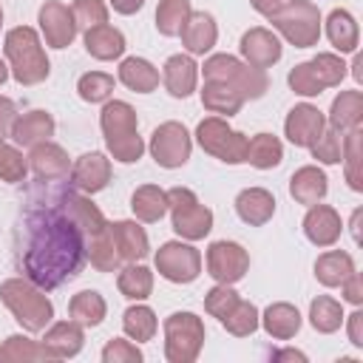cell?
Listing matches in <instances>:
<instances>
[{"label": "cell", "instance_id": "cell-15", "mask_svg": "<svg viewBox=\"0 0 363 363\" xmlns=\"http://www.w3.org/2000/svg\"><path fill=\"white\" fill-rule=\"evenodd\" d=\"M108 159L102 153H85L79 156V162L74 164V184L88 190V193H96L108 184Z\"/></svg>", "mask_w": 363, "mask_h": 363}, {"label": "cell", "instance_id": "cell-20", "mask_svg": "<svg viewBox=\"0 0 363 363\" xmlns=\"http://www.w3.org/2000/svg\"><path fill=\"white\" fill-rule=\"evenodd\" d=\"M179 34L184 37V43L193 54H204L216 43V26H213L210 14H190V20H184Z\"/></svg>", "mask_w": 363, "mask_h": 363}, {"label": "cell", "instance_id": "cell-52", "mask_svg": "<svg viewBox=\"0 0 363 363\" xmlns=\"http://www.w3.org/2000/svg\"><path fill=\"white\" fill-rule=\"evenodd\" d=\"M0 17H3V14H0Z\"/></svg>", "mask_w": 363, "mask_h": 363}, {"label": "cell", "instance_id": "cell-28", "mask_svg": "<svg viewBox=\"0 0 363 363\" xmlns=\"http://www.w3.org/2000/svg\"><path fill=\"white\" fill-rule=\"evenodd\" d=\"M329 40L340 51H352L357 45V26H354V20H352L349 11L335 9L329 14Z\"/></svg>", "mask_w": 363, "mask_h": 363}, {"label": "cell", "instance_id": "cell-40", "mask_svg": "<svg viewBox=\"0 0 363 363\" xmlns=\"http://www.w3.org/2000/svg\"><path fill=\"white\" fill-rule=\"evenodd\" d=\"M289 85L298 91V94H306V96H315V94H320V79H318V74H315V68H312V62H303V65H298L292 74H289Z\"/></svg>", "mask_w": 363, "mask_h": 363}, {"label": "cell", "instance_id": "cell-2", "mask_svg": "<svg viewBox=\"0 0 363 363\" xmlns=\"http://www.w3.org/2000/svg\"><path fill=\"white\" fill-rule=\"evenodd\" d=\"M102 128L108 136V147L119 162H136L142 156V142L136 136V113L125 102L105 105Z\"/></svg>", "mask_w": 363, "mask_h": 363}, {"label": "cell", "instance_id": "cell-13", "mask_svg": "<svg viewBox=\"0 0 363 363\" xmlns=\"http://www.w3.org/2000/svg\"><path fill=\"white\" fill-rule=\"evenodd\" d=\"M40 23H43L45 40L54 48H65L74 40V28H77L74 26V14L60 3H45L43 11H40Z\"/></svg>", "mask_w": 363, "mask_h": 363}, {"label": "cell", "instance_id": "cell-17", "mask_svg": "<svg viewBox=\"0 0 363 363\" xmlns=\"http://www.w3.org/2000/svg\"><path fill=\"white\" fill-rule=\"evenodd\" d=\"M303 230H306L309 241L326 247V244H332L340 235V218H337V213L332 207H315L303 218Z\"/></svg>", "mask_w": 363, "mask_h": 363}, {"label": "cell", "instance_id": "cell-4", "mask_svg": "<svg viewBox=\"0 0 363 363\" xmlns=\"http://www.w3.org/2000/svg\"><path fill=\"white\" fill-rule=\"evenodd\" d=\"M204 77L216 79V82H230L235 85V91H241V96H261L267 91V77L261 68H247L233 57H213L204 65Z\"/></svg>", "mask_w": 363, "mask_h": 363}, {"label": "cell", "instance_id": "cell-36", "mask_svg": "<svg viewBox=\"0 0 363 363\" xmlns=\"http://www.w3.org/2000/svg\"><path fill=\"white\" fill-rule=\"evenodd\" d=\"M111 91H113V79H111L108 74L94 71V74H85V77L79 79V96H82L85 102H102Z\"/></svg>", "mask_w": 363, "mask_h": 363}, {"label": "cell", "instance_id": "cell-6", "mask_svg": "<svg viewBox=\"0 0 363 363\" xmlns=\"http://www.w3.org/2000/svg\"><path fill=\"white\" fill-rule=\"evenodd\" d=\"M318 20H320L318 9L312 3H306V0H295L284 11L278 9L272 14V23L301 48H306V45H312L318 40Z\"/></svg>", "mask_w": 363, "mask_h": 363}, {"label": "cell", "instance_id": "cell-16", "mask_svg": "<svg viewBox=\"0 0 363 363\" xmlns=\"http://www.w3.org/2000/svg\"><path fill=\"white\" fill-rule=\"evenodd\" d=\"M235 210L238 216L247 221V224H264L272 213H275V199L261 190V187H252V190H244L238 199H235Z\"/></svg>", "mask_w": 363, "mask_h": 363}, {"label": "cell", "instance_id": "cell-44", "mask_svg": "<svg viewBox=\"0 0 363 363\" xmlns=\"http://www.w3.org/2000/svg\"><path fill=\"white\" fill-rule=\"evenodd\" d=\"M357 142H360V133L352 130V133H349V142H346V150H349V184H352L354 190L363 187V184H360V176H357Z\"/></svg>", "mask_w": 363, "mask_h": 363}, {"label": "cell", "instance_id": "cell-10", "mask_svg": "<svg viewBox=\"0 0 363 363\" xmlns=\"http://www.w3.org/2000/svg\"><path fill=\"white\" fill-rule=\"evenodd\" d=\"M156 264L162 269L164 278L170 281H193L199 275V252L193 247H184V244H164L156 255Z\"/></svg>", "mask_w": 363, "mask_h": 363}, {"label": "cell", "instance_id": "cell-21", "mask_svg": "<svg viewBox=\"0 0 363 363\" xmlns=\"http://www.w3.org/2000/svg\"><path fill=\"white\" fill-rule=\"evenodd\" d=\"M111 241L116 244V250L125 258H142V255H147V235L136 224H130V221L111 224Z\"/></svg>", "mask_w": 363, "mask_h": 363}, {"label": "cell", "instance_id": "cell-24", "mask_svg": "<svg viewBox=\"0 0 363 363\" xmlns=\"http://www.w3.org/2000/svg\"><path fill=\"white\" fill-rule=\"evenodd\" d=\"M51 130H54L51 116L43 113V111H31V113H26L20 122H14L11 136H14L20 145H34V142H40V139H48Z\"/></svg>", "mask_w": 363, "mask_h": 363}, {"label": "cell", "instance_id": "cell-7", "mask_svg": "<svg viewBox=\"0 0 363 363\" xmlns=\"http://www.w3.org/2000/svg\"><path fill=\"white\" fill-rule=\"evenodd\" d=\"M199 142H201L204 150L216 153L218 159H224V162H230V164H238V162H244V156H247V139H244L241 133L230 130V128H227L224 122H218V119H204V122L199 125Z\"/></svg>", "mask_w": 363, "mask_h": 363}, {"label": "cell", "instance_id": "cell-51", "mask_svg": "<svg viewBox=\"0 0 363 363\" xmlns=\"http://www.w3.org/2000/svg\"><path fill=\"white\" fill-rule=\"evenodd\" d=\"M3 150H6V145H3V142H0V159H3Z\"/></svg>", "mask_w": 363, "mask_h": 363}, {"label": "cell", "instance_id": "cell-39", "mask_svg": "<svg viewBox=\"0 0 363 363\" xmlns=\"http://www.w3.org/2000/svg\"><path fill=\"white\" fill-rule=\"evenodd\" d=\"M71 14H74V20H77L79 26H85V28L102 26L105 17H108V11H105V6H102L99 0H77Z\"/></svg>", "mask_w": 363, "mask_h": 363}, {"label": "cell", "instance_id": "cell-27", "mask_svg": "<svg viewBox=\"0 0 363 363\" xmlns=\"http://www.w3.org/2000/svg\"><path fill=\"white\" fill-rule=\"evenodd\" d=\"M244 162H250L255 167H275L281 162V142L269 133H258L252 142H247Z\"/></svg>", "mask_w": 363, "mask_h": 363}, {"label": "cell", "instance_id": "cell-14", "mask_svg": "<svg viewBox=\"0 0 363 363\" xmlns=\"http://www.w3.org/2000/svg\"><path fill=\"white\" fill-rule=\"evenodd\" d=\"M241 51H244V57H247L255 68H267V65H272V62L281 57V43H278L269 31L252 28V31H247V34L241 37Z\"/></svg>", "mask_w": 363, "mask_h": 363}, {"label": "cell", "instance_id": "cell-30", "mask_svg": "<svg viewBox=\"0 0 363 363\" xmlns=\"http://www.w3.org/2000/svg\"><path fill=\"white\" fill-rule=\"evenodd\" d=\"M190 17V3L187 0H162L159 11H156V28L167 37L179 34L184 20Z\"/></svg>", "mask_w": 363, "mask_h": 363}, {"label": "cell", "instance_id": "cell-3", "mask_svg": "<svg viewBox=\"0 0 363 363\" xmlns=\"http://www.w3.org/2000/svg\"><path fill=\"white\" fill-rule=\"evenodd\" d=\"M6 54L14 62V79L17 82H40L48 77V60L40 48V40L31 28H14L6 37Z\"/></svg>", "mask_w": 363, "mask_h": 363}, {"label": "cell", "instance_id": "cell-42", "mask_svg": "<svg viewBox=\"0 0 363 363\" xmlns=\"http://www.w3.org/2000/svg\"><path fill=\"white\" fill-rule=\"evenodd\" d=\"M238 315H224V326H230L235 335H247L255 329V306L252 303H235Z\"/></svg>", "mask_w": 363, "mask_h": 363}, {"label": "cell", "instance_id": "cell-35", "mask_svg": "<svg viewBox=\"0 0 363 363\" xmlns=\"http://www.w3.org/2000/svg\"><path fill=\"white\" fill-rule=\"evenodd\" d=\"M156 329V320H153V312L145 309V306H136V309H128L125 312V332L136 340H147Z\"/></svg>", "mask_w": 363, "mask_h": 363}, {"label": "cell", "instance_id": "cell-38", "mask_svg": "<svg viewBox=\"0 0 363 363\" xmlns=\"http://www.w3.org/2000/svg\"><path fill=\"white\" fill-rule=\"evenodd\" d=\"M312 323H315V329H320V332L337 329V326H340V306H337L335 301H329V298H318V301L312 303Z\"/></svg>", "mask_w": 363, "mask_h": 363}, {"label": "cell", "instance_id": "cell-41", "mask_svg": "<svg viewBox=\"0 0 363 363\" xmlns=\"http://www.w3.org/2000/svg\"><path fill=\"white\" fill-rule=\"evenodd\" d=\"M312 68H315L320 85H335V82H340V77H343V62L335 60L332 54H320L318 60H312Z\"/></svg>", "mask_w": 363, "mask_h": 363}, {"label": "cell", "instance_id": "cell-1", "mask_svg": "<svg viewBox=\"0 0 363 363\" xmlns=\"http://www.w3.org/2000/svg\"><path fill=\"white\" fill-rule=\"evenodd\" d=\"M88 258L85 227L74 213V193L34 199L20 224L23 272L43 289L74 278Z\"/></svg>", "mask_w": 363, "mask_h": 363}, {"label": "cell", "instance_id": "cell-11", "mask_svg": "<svg viewBox=\"0 0 363 363\" xmlns=\"http://www.w3.org/2000/svg\"><path fill=\"white\" fill-rule=\"evenodd\" d=\"M207 264H210V275H216L218 281H238L247 269V252L238 244H227L218 241L210 247L207 252Z\"/></svg>", "mask_w": 363, "mask_h": 363}, {"label": "cell", "instance_id": "cell-34", "mask_svg": "<svg viewBox=\"0 0 363 363\" xmlns=\"http://www.w3.org/2000/svg\"><path fill=\"white\" fill-rule=\"evenodd\" d=\"M71 312L82 323H99L102 320V312H105V303L99 301L96 292H79L74 298V303H71Z\"/></svg>", "mask_w": 363, "mask_h": 363}, {"label": "cell", "instance_id": "cell-19", "mask_svg": "<svg viewBox=\"0 0 363 363\" xmlns=\"http://www.w3.org/2000/svg\"><path fill=\"white\" fill-rule=\"evenodd\" d=\"M85 48L94 54V57H99V60H111V57H119L122 51H125V37L116 31V28H111V26H94V28H88V34H85Z\"/></svg>", "mask_w": 363, "mask_h": 363}, {"label": "cell", "instance_id": "cell-25", "mask_svg": "<svg viewBox=\"0 0 363 363\" xmlns=\"http://www.w3.org/2000/svg\"><path fill=\"white\" fill-rule=\"evenodd\" d=\"M315 272H318V278H320L323 284L335 286V284H343V281L354 272V264H352V258H349L346 252L335 250V252H326V255L315 264Z\"/></svg>", "mask_w": 363, "mask_h": 363}, {"label": "cell", "instance_id": "cell-45", "mask_svg": "<svg viewBox=\"0 0 363 363\" xmlns=\"http://www.w3.org/2000/svg\"><path fill=\"white\" fill-rule=\"evenodd\" d=\"M14 122H17V111H14V105H11L9 99L0 96V139H3V136H11Z\"/></svg>", "mask_w": 363, "mask_h": 363}, {"label": "cell", "instance_id": "cell-22", "mask_svg": "<svg viewBox=\"0 0 363 363\" xmlns=\"http://www.w3.org/2000/svg\"><path fill=\"white\" fill-rule=\"evenodd\" d=\"M292 196L303 204H315L318 199L326 196V176L318 167H303L292 176Z\"/></svg>", "mask_w": 363, "mask_h": 363}, {"label": "cell", "instance_id": "cell-48", "mask_svg": "<svg viewBox=\"0 0 363 363\" xmlns=\"http://www.w3.org/2000/svg\"><path fill=\"white\" fill-rule=\"evenodd\" d=\"M349 278H352V284H349V289H346V298H349L352 303H360V284H357V275L352 272Z\"/></svg>", "mask_w": 363, "mask_h": 363}, {"label": "cell", "instance_id": "cell-46", "mask_svg": "<svg viewBox=\"0 0 363 363\" xmlns=\"http://www.w3.org/2000/svg\"><path fill=\"white\" fill-rule=\"evenodd\" d=\"M252 6H255L261 14H269V17H272V14L284 6V0H252Z\"/></svg>", "mask_w": 363, "mask_h": 363}, {"label": "cell", "instance_id": "cell-37", "mask_svg": "<svg viewBox=\"0 0 363 363\" xmlns=\"http://www.w3.org/2000/svg\"><path fill=\"white\" fill-rule=\"evenodd\" d=\"M119 289L128 298H145L150 292V272L145 267H128L119 278Z\"/></svg>", "mask_w": 363, "mask_h": 363}, {"label": "cell", "instance_id": "cell-43", "mask_svg": "<svg viewBox=\"0 0 363 363\" xmlns=\"http://www.w3.org/2000/svg\"><path fill=\"white\" fill-rule=\"evenodd\" d=\"M312 153H315V159H320V162H340V139H337V133H320L318 136V142L312 145Z\"/></svg>", "mask_w": 363, "mask_h": 363}, {"label": "cell", "instance_id": "cell-33", "mask_svg": "<svg viewBox=\"0 0 363 363\" xmlns=\"http://www.w3.org/2000/svg\"><path fill=\"white\" fill-rule=\"evenodd\" d=\"M298 312L286 303H278V306H269L267 309V329L269 335H278V337H289L292 332H298Z\"/></svg>", "mask_w": 363, "mask_h": 363}, {"label": "cell", "instance_id": "cell-9", "mask_svg": "<svg viewBox=\"0 0 363 363\" xmlns=\"http://www.w3.org/2000/svg\"><path fill=\"white\" fill-rule=\"evenodd\" d=\"M150 150H153V156H156V162L162 167H179L190 156V136H187V130L182 125L167 122L153 133Z\"/></svg>", "mask_w": 363, "mask_h": 363}, {"label": "cell", "instance_id": "cell-29", "mask_svg": "<svg viewBox=\"0 0 363 363\" xmlns=\"http://www.w3.org/2000/svg\"><path fill=\"white\" fill-rule=\"evenodd\" d=\"M31 164H34V170H37L40 176H45V179H57V176L68 173V159H65V153H62L60 147H54V145H40V147H34Z\"/></svg>", "mask_w": 363, "mask_h": 363}, {"label": "cell", "instance_id": "cell-32", "mask_svg": "<svg viewBox=\"0 0 363 363\" xmlns=\"http://www.w3.org/2000/svg\"><path fill=\"white\" fill-rule=\"evenodd\" d=\"M167 210V196L159 187H142L133 193V213L145 221H156L162 218V213Z\"/></svg>", "mask_w": 363, "mask_h": 363}, {"label": "cell", "instance_id": "cell-23", "mask_svg": "<svg viewBox=\"0 0 363 363\" xmlns=\"http://www.w3.org/2000/svg\"><path fill=\"white\" fill-rule=\"evenodd\" d=\"M119 77H122V82H125L128 88L142 91V94L153 91V88H156V82H159L156 68H153L147 60H139V57L125 60V62H122V68H119Z\"/></svg>", "mask_w": 363, "mask_h": 363}, {"label": "cell", "instance_id": "cell-5", "mask_svg": "<svg viewBox=\"0 0 363 363\" xmlns=\"http://www.w3.org/2000/svg\"><path fill=\"white\" fill-rule=\"evenodd\" d=\"M167 204H173V230L176 233L187 235V238H201L210 233L213 213L207 207H201L190 190H182V187L170 190Z\"/></svg>", "mask_w": 363, "mask_h": 363}, {"label": "cell", "instance_id": "cell-26", "mask_svg": "<svg viewBox=\"0 0 363 363\" xmlns=\"http://www.w3.org/2000/svg\"><path fill=\"white\" fill-rule=\"evenodd\" d=\"M201 99H204V105H207L210 111L227 113V116L241 108V94H238L235 88H230L227 82H216V79H210V85L204 88Z\"/></svg>", "mask_w": 363, "mask_h": 363}, {"label": "cell", "instance_id": "cell-47", "mask_svg": "<svg viewBox=\"0 0 363 363\" xmlns=\"http://www.w3.org/2000/svg\"><path fill=\"white\" fill-rule=\"evenodd\" d=\"M111 3H113V9L122 11V14H130V11H136V9L142 6V0H111Z\"/></svg>", "mask_w": 363, "mask_h": 363}, {"label": "cell", "instance_id": "cell-50", "mask_svg": "<svg viewBox=\"0 0 363 363\" xmlns=\"http://www.w3.org/2000/svg\"><path fill=\"white\" fill-rule=\"evenodd\" d=\"M3 79H6V65L0 62V82H3Z\"/></svg>", "mask_w": 363, "mask_h": 363}, {"label": "cell", "instance_id": "cell-49", "mask_svg": "<svg viewBox=\"0 0 363 363\" xmlns=\"http://www.w3.org/2000/svg\"><path fill=\"white\" fill-rule=\"evenodd\" d=\"M360 320H363V315H360V312H354V315H352V340H354L357 346L363 343V340H360Z\"/></svg>", "mask_w": 363, "mask_h": 363}, {"label": "cell", "instance_id": "cell-8", "mask_svg": "<svg viewBox=\"0 0 363 363\" xmlns=\"http://www.w3.org/2000/svg\"><path fill=\"white\" fill-rule=\"evenodd\" d=\"M3 298L17 312V320L26 323L28 329H40L51 318V303L40 292H34V289H28V286H23L17 281H9L3 286Z\"/></svg>", "mask_w": 363, "mask_h": 363}, {"label": "cell", "instance_id": "cell-18", "mask_svg": "<svg viewBox=\"0 0 363 363\" xmlns=\"http://www.w3.org/2000/svg\"><path fill=\"white\" fill-rule=\"evenodd\" d=\"M164 85L173 96H187L196 85V62L190 57H170L164 65Z\"/></svg>", "mask_w": 363, "mask_h": 363}, {"label": "cell", "instance_id": "cell-12", "mask_svg": "<svg viewBox=\"0 0 363 363\" xmlns=\"http://www.w3.org/2000/svg\"><path fill=\"white\" fill-rule=\"evenodd\" d=\"M320 133H323V116H320L318 108L298 105V108L289 111V119H286V136H289V142H295L301 147H312Z\"/></svg>", "mask_w": 363, "mask_h": 363}, {"label": "cell", "instance_id": "cell-31", "mask_svg": "<svg viewBox=\"0 0 363 363\" xmlns=\"http://www.w3.org/2000/svg\"><path fill=\"white\" fill-rule=\"evenodd\" d=\"M360 94L357 91H349V94H340L332 105V128L335 130H343V128H357L360 122Z\"/></svg>", "mask_w": 363, "mask_h": 363}]
</instances>
